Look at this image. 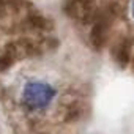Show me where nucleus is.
I'll return each instance as SVG.
<instances>
[{
  "label": "nucleus",
  "instance_id": "nucleus-1",
  "mask_svg": "<svg viewBox=\"0 0 134 134\" xmlns=\"http://www.w3.org/2000/svg\"><path fill=\"white\" fill-rule=\"evenodd\" d=\"M57 88L43 79H30L22 85L21 103L30 112L46 110L55 99Z\"/></svg>",
  "mask_w": 134,
  "mask_h": 134
},
{
  "label": "nucleus",
  "instance_id": "nucleus-2",
  "mask_svg": "<svg viewBox=\"0 0 134 134\" xmlns=\"http://www.w3.org/2000/svg\"><path fill=\"white\" fill-rule=\"evenodd\" d=\"M131 18L134 21V0H131Z\"/></svg>",
  "mask_w": 134,
  "mask_h": 134
}]
</instances>
